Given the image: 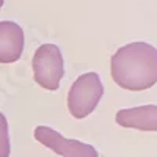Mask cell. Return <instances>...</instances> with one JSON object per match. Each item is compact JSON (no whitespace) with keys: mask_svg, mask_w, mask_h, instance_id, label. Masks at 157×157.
<instances>
[{"mask_svg":"<svg viewBox=\"0 0 157 157\" xmlns=\"http://www.w3.org/2000/svg\"><path fill=\"white\" fill-rule=\"evenodd\" d=\"M112 77L118 86L143 91L157 82V49L148 43H130L112 57Z\"/></svg>","mask_w":157,"mask_h":157,"instance_id":"obj_1","label":"cell"},{"mask_svg":"<svg viewBox=\"0 0 157 157\" xmlns=\"http://www.w3.org/2000/svg\"><path fill=\"white\" fill-rule=\"evenodd\" d=\"M104 94L102 82L96 72H86L75 78L68 93V109L69 113L82 120L94 112Z\"/></svg>","mask_w":157,"mask_h":157,"instance_id":"obj_2","label":"cell"},{"mask_svg":"<svg viewBox=\"0 0 157 157\" xmlns=\"http://www.w3.org/2000/svg\"><path fill=\"white\" fill-rule=\"evenodd\" d=\"M35 82L44 90L55 91L64 75V64L61 52L55 44L39 46L33 57Z\"/></svg>","mask_w":157,"mask_h":157,"instance_id":"obj_3","label":"cell"},{"mask_svg":"<svg viewBox=\"0 0 157 157\" xmlns=\"http://www.w3.org/2000/svg\"><path fill=\"white\" fill-rule=\"evenodd\" d=\"M35 138L61 157H98V151L91 145L64 138L60 132L49 126H38L35 129Z\"/></svg>","mask_w":157,"mask_h":157,"instance_id":"obj_4","label":"cell"},{"mask_svg":"<svg viewBox=\"0 0 157 157\" xmlns=\"http://www.w3.org/2000/svg\"><path fill=\"white\" fill-rule=\"evenodd\" d=\"M24 52V32L13 21L0 22V63H14Z\"/></svg>","mask_w":157,"mask_h":157,"instance_id":"obj_5","label":"cell"},{"mask_svg":"<svg viewBox=\"0 0 157 157\" xmlns=\"http://www.w3.org/2000/svg\"><path fill=\"white\" fill-rule=\"evenodd\" d=\"M116 123L121 127L157 132V105H140L123 109L116 113Z\"/></svg>","mask_w":157,"mask_h":157,"instance_id":"obj_6","label":"cell"},{"mask_svg":"<svg viewBox=\"0 0 157 157\" xmlns=\"http://www.w3.org/2000/svg\"><path fill=\"white\" fill-rule=\"evenodd\" d=\"M0 157H10L8 121H6V118L2 112H0Z\"/></svg>","mask_w":157,"mask_h":157,"instance_id":"obj_7","label":"cell"},{"mask_svg":"<svg viewBox=\"0 0 157 157\" xmlns=\"http://www.w3.org/2000/svg\"><path fill=\"white\" fill-rule=\"evenodd\" d=\"M2 6H3V0H0V10H2Z\"/></svg>","mask_w":157,"mask_h":157,"instance_id":"obj_8","label":"cell"}]
</instances>
